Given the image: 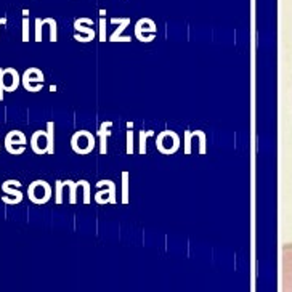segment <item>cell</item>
I'll return each mask as SVG.
<instances>
[{"label":"cell","mask_w":292,"mask_h":292,"mask_svg":"<svg viewBox=\"0 0 292 292\" xmlns=\"http://www.w3.org/2000/svg\"><path fill=\"white\" fill-rule=\"evenodd\" d=\"M71 148L77 154H88L95 148V137L88 130H77L71 137Z\"/></svg>","instance_id":"cell-1"},{"label":"cell","mask_w":292,"mask_h":292,"mask_svg":"<svg viewBox=\"0 0 292 292\" xmlns=\"http://www.w3.org/2000/svg\"><path fill=\"white\" fill-rule=\"evenodd\" d=\"M156 148L161 154H174L180 148V138L174 130H164L156 137Z\"/></svg>","instance_id":"cell-2"},{"label":"cell","mask_w":292,"mask_h":292,"mask_svg":"<svg viewBox=\"0 0 292 292\" xmlns=\"http://www.w3.org/2000/svg\"><path fill=\"white\" fill-rule=\"evenodd\" d=\"M28 197L34 204H47L51 197V186L45 180H35L28 188Z\"/></svg>","instance_id":"cell-3"},{"label":"cell","mask_w":292,"mask_h":292,"mask_svg":"<svg viewBox=\"0 0 292 292\" xmlns=\"http://www.w3.org/2000/svg\"><path fill=\"white\" fill-rule=\"evenodd\" d=\"M44 72L39 67H29L21 77V83H23V87L28 92H40L44 88Z\"/></svg>","instance_id":"cell-4"},{"label":"cell","mask_w":292,"mask_h":292,"mask_svg":"<svg viewBox=\"0 0 292 292\" xmlns=\"http://www.w3.org/2000/svg\"><path fill=\"white\" fill-rule=\"evenodd\" d=\"M26 143H28V138H26V135L21 130H12L5 137V149L10 154H23L26 151Z\"/></svg>","instance_id":"cell-5"},{"label":"cell","mask_w":292,"mask_h":292,"mask_svg":"<svg viewBox=\"0 0 292 292\" xmlns=\"http://www.w3.org/2000/svg\"><path fill=\"white\" fill-rule=\"evenodd\" d=\"M19 186H21V181L19 180H7L3 181L2 186H0V190L3 191V197L2 201L5 204H19L21 201H23V193L19 191Z\"/></svg>","instance_id":"cell-6"},{"label":"cell","mask_w":292,"mask_h":292,"mask_svg":"<svg viewBox=\"0 0 292 292\" xmlns=\"http://www.w3.org/2000/svg\"><path fill=\"white\" fill-rule=\"evenodd\" d=\"M98 188L101 186H106V190L104 191H98L95 195V201L98 204H116V185H114L113 180H100L97 183Z\"/></svg>","instance_id":"cell-7"},{"label":"cell","mask_w":292,"mask_h":292,"mask_svg":"<svg viewBox=\"0 0 292 292\" xmlns=\"http://www.w3.org/2000/svg\"><path fill=\"white\" fill-rule=\"evenodd\" d=\"M49 135H47V130H35L31 137V148L35 154H45L49 153Z\"/></svg>","instance_id":"cell-8"},{"label":"cell","mask_w":292,"mask_h":292,"mask_svg":"<svg viewBox=\"0 0 292 292\" xmlns=\"http://www.w3.org/2000/svg\"><path fill=\"white\" fill-rule=\"evenodd\" d=\"M111 23L113 24H119V28L108 37L109 42H130V40H132L130 35H122L124 29L130 24V18H111Z\"/></svg>","instance_id":"cell-9"},{"label":"cell","mask_w":292,"mask_h":292,"mask_svg":"<svg viewBox=\"0 0 292 292\" xmlns=\"http://www.w3.org/2000/svg\"><path fill=\"white\" fill-rule=\"evenodd\" d=\"M21 83V77L19 72L13 67H7L3 69V88L5 92H15L19 87Z\"/></svg>","instance_id":"cell-10"},{"label":"cell","mask_w":292,"mask_h":292,"mask_svg":"<svg viewBox=\"0 0 292 292\" xmlns=\"http://www.w3.org/2000/svg\"><path fill=\"white\" fill-rule=\"evenodd\" d=\"M156 31H158V28H156L154 21L151 18H140L137 23H135V37L138 40L142 39L143 32L156 34Z\"/></svg>","instance_id":"cell-11"},{"label":"cell","mask_w":292,"mask_h":292,"mask_svg":"<svg viewBox=\"0 0 292 292\" xmlns=\"http://www.w3.org/2000/svg\"><path fill=\"white\" fill-rule=\"evenodd\" d=\"M93 21L90 18H77L74 21V29L77 31V34H87V37L93 40L95 39V31L92 29Z\"/></svg>","instance_id":"cell-12"},{"label":"cell","mask_w":292,"mask_h":292,"mask_svg":"<svg viewBox=\"0 0 292 292\" xmlns=\"http://www.w3.org/2000/svg\"><path fill=\"white\" fill-rule=\"evenodd\" d=\"M113 127V122L111 121H104L101 125H100V130H98V135H100V154H106L108 153V138L111 132H109V129Z\"/></svg>","instance_id":"cell-13"},{"label":"cell","mask_w":292,"mask_h":292,"mask_svg":"<svg viewBox=\"0 0 292 292\" xmlns=\"http://www.w3.org/2000/svg\"><path fill=\"white\" fill-rule=\"evenodd\" d=\"M286 292H292V249L286 250Z\"/></svg>","instance_id":"cell-14"},{"label":"cell","mask_w":292,"mask_h":292,"mask_svg":"<svg viewBox=\"0 0 292 292\" xmlns=\"http://www.w3.org/2000/svg\"><path fill=\"white\" fill-rule=\"evenodd\" d=\"M47 135H49V154L55 153V122L49 121L47 122Z\"/></svg>","instance_id":"cell-15"},{"label":"cell","mask_w":292,"mask_h":292,"mask_svg":"<svg viewBox=\"0 0 292 292\" xmlns=\"http://www.w3.org/2000/svg\"><path fill=\"white\" fill-rule=\"evenodd\" d=\"M65 185L69 188V202L71 204H76L77 202V188H79V183L72 180H65Z\"/></svg>","instance_id":"cell-16"},{"label":"cell","mask_w":292,"mask_h":292,"mask_svg":"<svg viewBox=\"0 0 292 292\" xmlns=\"http://www.w3.org/2000/svg\"><path fill=\"white\" fill-rule=\"evenodd\" d=\"M154 135V130H142L140 132V148H138V153L140 154H146V138L148 137H153Z\"/></svg>","instance_id":"cell-17"},{"label":"cell","mask_w":292,"mask_h":292,"mask_svg":"<svg viewBox=\"0 0 292 292\" xmlns=\"http://www.w3.org/2000/svg\"><path fill=\"white\" fill-rule=\"evenodd\" d=\"M129 202V172H122V204Z\"/></svg>","instance_id":"cell-18"},{"label":"cell","mask_w":292,"mask_h":292,"mask_svg":"<svg viewBox=\"0 0 292 292\" xmlns=\"http://www.w3.org/2000/svg\"><path fill=\"white\" fill-rule=\"evenodd\" d=\"M50 26V42H56L58 39V26H56V19L55 18H47Z\"/></svg>","instance_id":"cell-19"},{"label":"cell","mask_w":292,"mask_h":292,"mask_svg":"<svg viewBox=\"0 0 292 292\" xmlns=\"http://www.w3.org/2000/svg\"><path fill=\"white\" fill-rule=\"evenodd\" d=\"M195 137L199 140V154H206V133L202 130H195Z\"/></svg>","instance_id":"cell-20"},{"label":"cell","mask_w":292,"mask_h":292,"mask_svg":"<svg viewBox=\"0 0 292 292\" xmlns=\"http://www.w3.org/2000/svg\"><path fill=\"white\" fill-rule=\"evenodd\" d=\"M77 183L83 188V204H90V183L87 180H79Z\"/></svg>","instance_id":"cell-21"},{"label":"cell","mask_w":292,"mask_h":292,"mask_svg":"<svg viewBox=\"0 0 292 292\" xmlns=\"http://www.w3.org/2000/svg\"><path fill=\"white\" fill-rule=\"evenodd\" d=\"M56 188H55V202L56 204H63V188H65V181L56 180Z\"/></svg>","instance_id":"cell-22"},{"label":"cell","mask_w":292,"mask_h":292,"mask_svg":"<svg viewBox=\"0 0 292 292\" xmlns=\"http://www.w3.org/2000/svg\"><path fill=\"white\" fill-rule=\"evenodd\" d=\"M42 26H44V19L35 18V42H42Z\"/></svg>","instance_id":"cell-23"},{"label":"cell","mask_w":292,"mask_h":292,"mask_svg":"<svg viewBox=\"0 0 292 292\" xmlns=\"http://www.w3.org/2000/svg\"><path fill=\"white\" fill-rule=\"evenodd\" d=\"M127 154H133V130H127Z\"/></svg>","instance_id":"cell-24"},{"label":"cell","mask_w":292,"mask_h":292,"mask_svg":"<svg viewBox=\"0 0 292 292\" xmlns=\"http://www.w3.org/2000/svg\"><path fill=\"white\" fill-rule=\"evenodd\" d=\"M191 138H193V132L191 130H186L185 132V154H191Z\"/></svg>","instance_id":"cell-25"},{"label":"cell","mask_w":292,"mask_h":292,"mask_svg":"<svg viewBox=\"0 0 292 292\" xmlns=\"http://www.w3.org/2000/svg\"><path fill=\"white\" fill-rule=\"evenodd\" d=\"M106 18L100 19V42H106Z\"/></svg>","instance_id":"cell-26"},{"label":"cell","mask_w":292,"mask_h":292,"mask_svg":"<svg viewBox=\"0 0 292 292\" xmlns=\"http://www.w3.org/2000/svg\"><path fill=\"white\" fill-rule=\"evenodd\" d=\"M23 42H29V18H23Z\"/></svg>","instance_id":"cell-27"},{"label":"cell","mask_w":292,"mask_h":292,"mask_svg":"<svg viewBox=\"0 0 292 292\" xmlns=\"http://www.w3.org/2000/svg\"><path fill=\"white\" fill-rule=\"evenodd\" d=\"M3 93H5V88H3V67H0V101L3 100Z\"/></svg>","instance_id":"cell-28"},{"label":"cell","mask_w":292,"mask_h":292,"mask_svg":"<svg viewBox=\"0 0 292 292\" xmlns=\"http://www.w3.org/2000/svg\"><path fill=\"white\" fill-rule=\"evenodd\" d=\"M7 24V18H0V26Z\"/></svg>","instance_id":"cell-29"},{"label":"cell","mask_w":292,"mask_h":292,"mask_svg":"<svg viewBox=\"0 0 292 292\" xmlns=\"http://www.w3.org/2000/svg\"><path fill=\"white\" fill-rule=\"evenodd\" d=\"M133 127V122H127V129H132Z\"/></svg>","instance_id":"cell-30"},{"label":"cell","mask_w":292,"mask_h":292,"mask_svg":"<svg viewBox=\"0 0 292 292\" xmlns=\"http://www.w3.org/2000/svg\"><path fill=\"white\" fill-rule=\"evenodd\" d=\"M0 148H2V146H0Z\"/></svg>","instance_id":"cell-31"}]
</instances>
